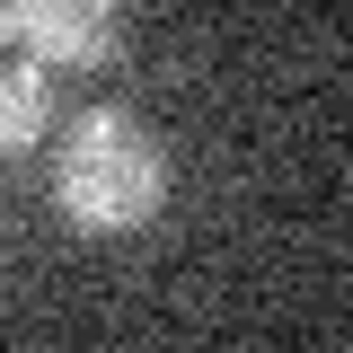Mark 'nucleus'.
<instances>
[{
  "label": "nucleus",
  "instance_id": "nucleus-1",
  "mask_svg": "<svg viewBox=\"0 0 353 353\" xmlns=\"http://www.w3.org/2000/svg\"><path fill=\"white\" fill-rule=\"evenodd\" d=\"M53 203L88 239L141 230L168 203V159H159L150 124L124 115V106H88L80 124L62 132V150H53Z\"/></svg>",
  "mask_w": 353,
  "mask_h": 353
},
{
  "label": "nucleus",
  "instance_id": "nucleus-2",
  "mask_svg": "<svg viewBox=\"0 0 353 353\" xmlns=\"http://www.w3.org/2000/svg\"><path fill=\"white\" fill-rule=\"evenodd\" d=\"M0 44L44 71H97L124 44V0H0Z\"/></svg>",
  "mask_w": 353,
  "mask_h": 353
},
{
  "label": "nucleus",
  "instance_id": "nucleus-3",
  "mask_svg": "<svg viewBox=\"0 0 353 353\" xmlns=\"http://www.w3.org/2000/svg\"><path fill=\"white\" fill-rule=\"evenodd\" d=\"M44 124H53V80H44V62H0V159L27 150V141H44Z\"/></svg>",
  "mask_w": 353,
  "mask_h": 353
}]
</instances>
